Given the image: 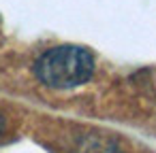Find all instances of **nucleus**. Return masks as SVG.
Here are the masks:
<instances>
[{
  "label": "nucleus",
  "mask_w": 156,
  "mask_h": 153,
  "mask_svg": "<svg viewBox=\"0 0 156 153\" xmlns=\"http://www.w3.org/2000/svg\"><path fill=\"white\" fill-rule=\"evenodd\" d=\"M34 72L41 83L56 87V89H66V87H77L90 81L94 72V58L90 51L73 45H62L45 51L37 66Z\"/></svg>",
  "instance_id": "nucleus-1"
},
{
  "label": "nucleus",
  "mask_w": 156,
  "mask_h": 153,
  "mask_svg": "<svg viewBox=\"0 0 156 153\" xmlns=\"http://www.w3.org/2000/svg\"><path fill=\"white\" fill-rule=\"evenodd\" d=\"M5 128H7V123H5V117H2V115H0V136H2V134H5Z\"/></svg>",
  "instance_id": "nucleus-2"
}]
</instances>
